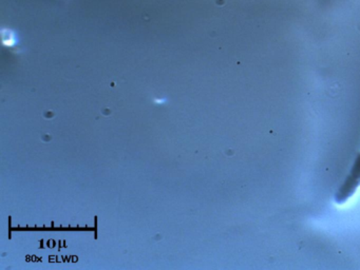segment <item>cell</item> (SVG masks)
Instances as JSON below:
<instances>
[{
  "label": "cell",
  "mask_w": 360,
  "mask_h": 270,
  "mask_svg": "<svg viewBox=\"0 0 360 270\" xmlns=\"http://www.w3.org/2000/svg\"><path fill=\"white\" fill-rule=\"evenodd\" d=\"M359 186V179L349 175L347 179H345V183L342 184V186L339 188L338 192H337L336 202H338V204H343V202H347V200L355 193L356 190H357Z\"/></svg>",
  "instance_id": "cell-1"
},
{
  "label": "cell",
  "mask_w": 360,
  "mask_h": 270,
  "mask_svg": "<svg viewBox=\"0 0 360 270\" xmlns=\"http://www.w3.org/2000/svg\"><path fill=\"white\" fill-rule=\"evenodd\" d=\"M351 176L355 177V179H359L360 181V154L356 158L355 162H354L353 168H352Z\"/></svg>",
  "instance_id": "cell-2"
}]
</instances>
